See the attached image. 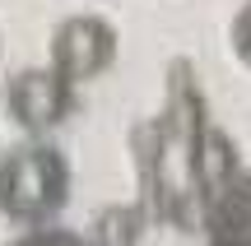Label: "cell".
Instances as JSON below:
<instances>
[{
	"mask_svg": "<svg viewBox=\"0 0 251 246\" xmlns=\"http://www.w3.org/2000/svg\"><path fill=\"white\" fill-rule=\"evenodd\" d=\"M9 246H93V242H84L79 232H61V228H47V223H37V228H28L19 242H9Z\"/></svg>",
	"mask_w": 251,
	"mask_h": 246,
	"instance_id": "cell-6",
	"label": "cell"
},
{
	"mask_svg": "<svg viewBox=\"0 0 251 246\" xmlns=\"http://www.w3.org/2000/svg\"><path fill=\"white\" fill-rule=\"evenodd\" d=\"M228 37H233L237 61H242L247 70H251V0H247L242 9H237V14H233V33H228Z\"/></svg>",
	"mask_w": 251,
	"mask_h": 246,
	"instance_id": "cell-7",
	"label": "cell"
},
{
	"mask_svg": "<svg viewBox=\"0 0 251 246\" xmlns=\"http://www.w3.org/2000/svg\"><path fill=\"white\" fill-rule=\"evenodd\" d=\"M117 46H121V37H117V28H112L107 19L70 14V19H61V23L51 28V46H47L51 56H47V61H51L65 79L89 84V79H98V74L112 70Z\"/></svg>",
	"mask_w": 251,
	"mask_h": 246,
	"instance_id": "cell-3",
	"label": "cell"
},
{
	"mask_svg": "<svg viewBox=\"0 0 251 246\" xmlns=\"http://www.w3.org/2000/svg\"><path fill=\"white\" fill-rule=\"evenodd\" d=\"M70 200V163L42 135L0 154V214L14 228H37Z\"/></svg>",
	"mask_w": 251,
	"mask_h": 246,
	"instance_id": "cell-1",
	"label": "cell"
},
{
	"mask_svg": "<svg viewBox=\"0 0 251 246\" xmlns=\"http://www.w3.org/2000/svg\"><path fill=\"white\" fill-rule=\"evenodd\" d=\"M209 209V246H251V172H242Z\"/></svg>",
	"mask_w": 251,
	"mask_h": 246,
	"instance_id": "cell-5",
	"label": "cell"
},
{
	"mask_svg": "<svg viewBox=\"0 0 251 246\" xmlns=\"http://www.w3.org/2000/svg\"><path fill=\"white\" fill-rule=\"evenodd\" d=\"M237 177H242V158H237L228 130L205 126L196 135V144H191V181H196V191L205 195V204H209L214 195H224Z\"/></svg>",
	"mask_w": 251,
	"mask_h": 246,
	"instance_id": "cell-4",
	"label": "cell"
},
{
	"mask_svg": "<svg viewBox=\"0 0 251 246\" xmlns=\"http://www.w3.org/2000/svg\"><path fill=\"white\" fill-rule=\"evenodd\" d=\"M79 84L65 79L51 61L47 65H28L5 84V116L28 135H47V130L65 126L79 107Z\"/></svg>",
	"mask_w": 251,
	"mask_h": 246,
	"instance_id": "cell-2",
	"label": "cell"
}]
</instances>
